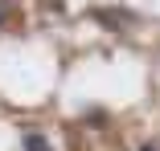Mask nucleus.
I'll return each mask as SVG.
<instances>
[{
    "mask_svg": "<svg viewBox=\"0 0 160 151\" xmlns=\"http://www.w3.org/2000/svg\"><path fill=\"white\" fill-rule=\"evenodd\" d=\"M4 21H8V8H4V4H0V25H4Z\"/></svg>",
    "mask_w": 160,
    "mask_h": 151,
    "instance_id": "f03ea898",
    "label": "nucleus"
},
{
    "mask_svg": "<svg viewBox=\"0 0 160 151\" xmlns=\"http://www.w3.org/2000/svg\"><path fill=\"white\" fill-rule=\"evenodd\" d=\"M21 147H25V151H53L41 131H25V135H21Z\"/></svg>",
    "mask_w": 160,
    "mask_h": 151,
    "instance_id": "f257e3e1",
    "label": "nucleus"
},
{
    "mask_svg": "<svg viewBox=\"0 0 160 151\" xmlns=\"http://www.w3.org/2000/svg\"><path fill=\"white\" fill-rule=\"evenodd\" d=\"M140 151H156V147H152V143H144V147H140Z\"/></svg>",
    "mask_w": 160,
    "mask_h": 151,
    "instance_id": "7ed1b4c3",
    "label": "nucleus"
}]
</instances>
